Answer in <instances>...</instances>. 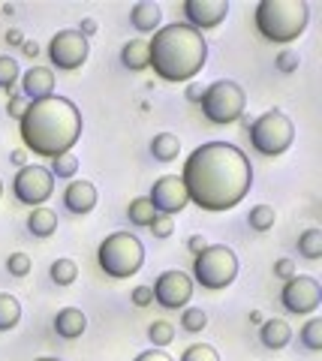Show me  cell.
<instances>
[{
    "label": "cell",
    "mask_w": 322,
    "mask_h": 361,
    "mask_svg": "<svg viewBox=\"0 0 322 361\" xmlns=\"http://www.w3.org/2000/svg\"><path fill=\"white\" fill-rule=\"evenodd\" d=\"M181 184L187 199L208 214H223L241 205L253 187V166L247 154L229 142H208L184 160Z\"/></svg>",
    "instance_id": "obj_1"
},
{
    "label": "cell",
    "mask_w": 322,
    "mask_h": 361,
    "mask_svg": "<svg viewBox=\"0 0 322 361\" xmlns=\"http://www.w3.org/2000/svg\"><path fill=\"white\" fill-rule=\"evenodd\" d=\"M85 329H87V316L79 307H63L54 316V331H58V337H63V341L82 337Z\"/></svg>",
    "instance_id": "obj_18"
},
{
    "label": "cell",
    "mask_w": 322,
    "mask_h": 361,
    "mask_svg": "<svg viewBox=\"0 0 322 361\" xmlns=\"http://www.w3.org/2000/svg\"><path fill=\"white\" fill-rule=\"evenodd\" d=\"M181 154V139L172 133H157L151 139V157L154 160H160V163H172L175 157Z\"/></svg>",
    "instance_id": "obj_22"
},
{
    "label": "cell",
    "mask_w": 322,
    "mask_h": 361,
    "mask_svg": "<svg viewBox=\"0 0 322 361\" xmlns=\"http://www.w3.org/2000/svg\"><path fill=\"white\" fill-rule=\"evenodd\" d=\"M148 202L151 208L160 214V217H172V214H181L187 205H190V199H187V190L181 184V178L178 175H163L154 180L151 193H148Z\"/></svg>",
    "instance_id": "obj_13"
},
{
    "label": "cell",
    "mask_w": 322,
    "mask_h": 361,
    "mask_svg": "<svg viewBox=\"0 0 322 361\" xmlns=\"http://www.w3.org/2000/svg\"><path fill=\"white\" fill-rule=\"evenodd\" d=\"M21 322V304L16 295L0 292V331H13Z\"/></svg>",
    "instance_id": "obj_23"
},
{
    "label": "cell",
    "mask_w": 322,
    "mask_h": 361,
    "mask_svg": "<svg viewBox=\"0 0 322 361\" xmlns=\"http://www.w3.org/2000/svg\"><path fill=\"white\" fill-rule=\"evenodd\" d=\"M274 277H280L283 283H286V280H292L295 277V265L290 262V259H277V262H274Z\"/></svg>",
    "instance_id": "obj_39"
},
{
    "label": "cell",
    "mask_w": 322,
    "mask_h": 361,
    "mask_svg": "<svg viewBox=\"0 0 322 361\" xmlns=\"http://www.w3.org/2000/svg\"><path fill=\"white\" fill-rule=\"evenodd\" d=\"M127 217L132 226H142V229H148V226L157 220V211L151 208V202L148 196H139V199H132L130 202V208H127Z\"/></svg>",
    "instance_id": "obj_24"
},
{
    "label": "cell",
    "mask_w": 322,
    "mask_h": 361,
    "mask_svg": "<svg viewBox=\"0 0 322 361\" xmlns=\"http://www.w3.org/2000/svg\"><path fill=\"white\" fill-rule=\"evenodd\" d=\"M205 247H208V241L202 238V235H193V238H190V250H193V256H199V253L205 250Z\"/></svg>",
    "instance_id": "obj_43"
},
{
    "label": "cell",
    "mask_w": 322,
    "mask_h": 361,
    "mask_svg": "<svg viewBox=\"0 0 322 361\" xmlns=\"http://www.w3.org/2000/svg\"><path fill=\"white\" fill-rule=\"evenodd\" d=\"M178 361H220V353L211 343H193L184 349Z\"/></svg>",
    "instance_id": "obj_33"
},
{
    "label": "cell",
    "mask_w": 322,
    "mask_h": 361,
    "mask_svg": "<svg viewBox=\"0 0 322 361\" xmlns=\"http://www.w3.org/2000/svg\"><path fill=\"white\" fill-rule=\"evenodd\" d=\"M208 61V42L199 30L187 25H166L148 42V70L163 82H193Z\"/></svg>",
    "instance_id": "obj_3"
},
{
    "label": "cell",
    "mask_w": 322,
    "mask_h": 361,
    "mask_svg": "<svg viewBox=\"0 0 322 361\" xmlns=\"http://www.w3.org/2000/svg\"><path fill=\"white\" fill-rule=\"evenodd\" d=\"M120 63L132 73L148 70V42L145 39H130L124 49H120Z\"/></svg>",
    "instance_id": "obj_21"
},
{
    "label": "cell",
    "mask_w": 322,
    "mask_h": 361,
    "mask_svg": "<svg viewBox=\"0 0 322 361\" xmlns=\"http://www.w3.org/2000/svg\"><path fill=\"white\" fill-rule=\"evenodd\" d=\"M6 271H9L13 277H27V274H30V256H27V253H9Z\"/></svg>",
    "instance_id": "obj_34"
},
{
    "label": "cell",
    "mask_w": 322,
    "mask_h": 361,
    "mask_svg": "<svg viewBox=\"0 0 322 361\" xmlns=\"http://www.w3.org/2000/svg\"><path fill=\"white\" fill-rule=\"evenodd\" d=\"M247 223H250L253 232H268L277 223V211L271 205H253L250 214H247Z\"/></svg>",
    "instance_id": "obj_27"
},
{
    "label": "cell",
    "mask_w": 322,
    "mask_h": 361,
    "mask_svg": "<svg viewBox=\"0 0 322 361\" xmlns=\"http://www.w3.org/2000/svg\"><path fill=\"white\" fill-rule=\"evenodd\" d=\"M18 133L25 151L54 160L61 154H70L82 139V111L66 97H46L25 109Z\"/></svg>",
    "instance_id": "obj_2"
},
{
    "label": "cell",
    "mask_w": 322,
    "mask_h": 361,
    "mask_svg": "<svg viewBox=\"0 0 322 361\" xmlns=\"http://www.w3.org/2000/svg\"><path fill=\"white\" fill-rule=\"evenodd\" d=\"M280 304L286 307V313H295V316L316 313L319 304H322L319 280L304 277V274H295L292 280H286L283 289H280Z\"/></svg>",
    "instance_id": "obj_11"
},
{
    "label": "cell",
    "mask_w": 322,
    "mask_h": 361,
    "mask_svg": "<svg viewBox=\"0 0 322 361\" xmlns=\"http://www.w3.org/2000/svg\"><path fill=\"white\" fill-rule=\"evenodd\" d=\"M202 111L211 123H235L241 115H244V106H247V94L238 82H229V78H220V82L208 85L205 94H202Z\"/></svg>",
    "instance_id": "obj_8"
},
{
    "label": "cell",
    "mask_w": 322,
    "mask_h": 361,
    "mask_svg": "<svg viewBox=\"0 0 322 361\" xmlns=\"http://www.w3.org/2000/svg\"><path fill=\"white\" fill-rule=\"evenodd\" d=\"M6 39H9V42H21V33H18V30H9Z\"/></svg>",
    "instance_id": "obj_46"
},
{
    "label": "cell",
    "mask_w": 322,
    "mask_h": 361,
    "mask_svg": "<svg viewBox=\"0 0 322 361\" xmlns=\"http://www.w3.org/2000/svg\"><path fill=\"white\" fill-rule=\"evenodd\" d=\"M205 325H208V313L202 307H184V313H181V329L187 334L205 331Z\"/></svg>",
    "instance_id": "obj_30"
},
{
    "label": "cell",
    "mask_w": 322,
    "mask_h": 361,
    "mask_svg": "<svg viewBox=\"0 0 322 361\" xmlns=\"http://www.w3.org/2000/svg\"><path fill=\"white\" fill-rule=\"evenodd\" d=\"M298 256L310 259V262L322 259V229H304L298 235Z\"/></svg>",
    "instance_id": "obj_25"
},
{
    "label": "cell",
    "mask_w": 322,
    "mask_h": 361,
    "mask_svg": "<svg viewBox=\"0 0 322 361\" xmlns=\"http://www.w3.org/2000/svg\"><path fill=\"white\" fill-rule=\"evenodd\" d=\"M259 337H262V346L265 349H274V353H277V349L290 346L292 329H290V322H286V319H268V322H262Z\"/></svg>",
    "instance_id": "obj_19"
},
{
    "label": "cell",
    "mask_w": 322,
    "mask_h": 361,
    "mask_svg": "<svg viewBox=\"0 0 322 361\" xmlns=\"http://www.w3.org/2000/svg\"><path fill=\"white\" fill-rule=\"evenodd\" d=\"M13 193L21 205H30V208H42L54 193V178L46 166H21L18 175L13 178Z\"/></svg>",
    "instance_id": "obj_9"
},
{
    "label": "cell",
    "mask_w": 322,
    "mask_h": 361,
    "mask_svg": "<svg viewBox=\"0 0 322 361\" xmlns=\"http://www.w3.org/2000/svg\"><path fill=\"white\" fill-rule=\"evenodd\" d=\"M13 163H16V166H27V151H25V148L13 151Z\"/></svg>",
    "instance_id": "obj_45"
},
{
    "label": "cell",
    "mask_w": 322,
    "mask_h": 361,
    "mask_svg": "<svg viewBox=\"0 0 322 361\" xmlns=\"http://www.w3.org/2000/svg\"><path fill=\"white\" fill-rule=\"evenodd\" d=\"M202 94H205V87L199 82H190V85H187V90H184V97L190 99V103H202Z\"/></svg>",
    "instance_id": "obj_41"
},
{
    "label": "cell",
    "mask_w": 322,
    "mask_h": 361,
    "mask_svg": "<svg viewBox=\"0 0 322 361\" xmlns=\"http://www.w3.org/2000/svg\"><path fill=\"white\" fill-rule=\"evenodd\" d=\"M302 343L307 349H314V353H319L322 349V319L319 316H310V319L304 322V329H302Z\"/></svg>",
    "instance_id": "obj_31"
},
{
    "label": "cell",
    "mask_w": 322,
    "mask_h": 361,
    "mask_svg": "<svg viewBox=\"0 0 322 361\" xmlns=\"http://www.w3.org/2000/svg\"><path fill=\"white\" fill-rule=\"evenodd\" d=\"M0 196H4V180H0Z\"/></svg>",
    "instance_id": "obj_48"
},
{
    "label": "cell",
    "mask_w": 322,
    "mask_h": 361,
    "mask_svg": "<svg viewBox=\"0 0 322 361\" xmlns=\"http://www.w3.org/2000/svg\"><path fill=\"white\" fill-rule=\"evenodd\" d=\"M184 13V25L193 30H214L223 25V18L229 16V0H184L181 6Z\"/></svg>",
    "instance_id": "obj_14"
},
{
    "label": "cell",
    "mask_w": 322,
    "mask_h": 361,
    "mask_svg": "<svg viewBox=\"0 0 322 361\" xmlns=\"http://www.w3.org/2000/svg\"><path fill=\"white\" fill-rule=\"evenodd\" d=\"M49 277L58 286H73L75 277H79V265H75L73 259H54L51 268H49Z\"/></svg>",
    "instance_id": "obj_26"
},
{
    "label": "cell",
    "mask_w": 322,
    "mask_h": 361,
    "mask_svg": "<svg viewBox=\"0 0 322 361\" xmlns=\"http://www.w3.org/2000/svg\"><path fill=\"white\" fill-rule=\"evenodd\" d=\"M21 51H25L27 58H37V54H39V45H37V42H21Z\"/></svg>",
    "instance_id": "obj_44"
},
{
    "label": "cell",
    "mask_w": 322,
    "mask_h": 361,
    "mask_svg": "<svg viewBox=\"0 0 322 361\" xmlns=\"http://www.w3.org/2000/svg\"><path fill=\"white\" fill-rule=\"evenodd\" d=\"M247 133H250L253 151L262 157H280L290 151L295 142V123L286 118L280 109H268L265 115H259L247 127Z\"/></svg>",
    "instance_id": "obj_7"
},
{
    "label": "cell",
    "mask_w": 322,
    "mask_h": 361,
    "mask_svg": "<svg viewBox=\"0 0 322 361\" xmlns=\"http://www.w3.org/2000/svg\"><path fill=\"white\" fill-rule=\"evenodd\" d=\"M160 21H163L160 4H154V0H139V4H132V9H130V25L136 27L139 33H157L160 30Z\"/></svg>",
    "instance_id": "obj_17"
},
{
    "label": "cell",
    "mask_w": 322,
    "mask_h": 361,
    "mask_svg": "<svg viewBox=\"0 0 322 361\" xmlns=\"http://www.w3.org/2000/svg\"><path fill=\"white\" fill-rule=\"evenodd\" d=\"M18 78H21V70H18L16 58H9V54H0V87L13 90Z\"/></svg>",
    "instance_id": "obj_32"
},
{
    "label": "cell",
    "mask_w": 322,
    "mask_h": 361,
    "mask_svg": "<svg viewBox=\"0 0 322 361\" xmlns=\"http://www.w3.org/2000/svg\"><path fill=\"white\" fill-rule=\"evenodd\" d=\"M148 341L154 343V349H163L175 341V325L169 319H154L148 325Z\"/></svg>",
    "instance_id": "obj_28"
},
{
    "label": "cell",
    "mask_w": 322,
    "mask_h": 361,
    "mask_svg": "<svg viewBox=\"0 0 322 361\" xmlns=\"http://www.w3.org/2000/svg\"><path fill=\"white\" fill-rule=\"evenodd\" d=\"M49 63L54 66V70L61 73H75L82 70L87 54H91V45H87V39L82 37L79 30H58L49 42Z\"/></svg>",
    "instance_id": "obj_10"
},
{
    "label": "cell",
    "mask_w": 322,
    "mask_h": 361,
    "mask_svg": "<svg viewBox=\"0 0 322 361\" xmlns=\"http://www.w3.org/2000/svg\"><path fill=\"white\" fill-rule=\"evenodd\" d=\"M259 37L274 45L295 42L310 25V6L304 0H259L253 13Z\"/></svg>",
    "instance_id": "obj_4"
},
{
    "label": "cell",
    "mask_w": 322,
    "mask_h": 361,
    "mask_svg": "<svg viewBox=\"0 0 322 361\" xmlns=\"http://www.w3.org/2000/svg\"><path fill=\"white\" fill-rule=\"evenodd\" d=\"M30 103L21 94H16V97H9V106H6V111H9V118H16V121H21V115H25V109H27Z\"/></svg>",
    "instance_id": "obj_38"
},
{
    "label": "cell",
    "mask_w": 322,
    "mask_h": 361,
    "mask_svg": "<svg viewBox=\"0 0 322 361\" xmlns=\"http://www.w3.org/2000/svg\"><path fill=\"white\" fill-rule=\"evenodd\" d=\"M63 208L75 214V217H85L97 208V187L91 180H70L63 190Z\"/></svg>",
    "instance_id": "obj_16"
},
{
    "label": "cell",
    "mask_w": 322,
    "mask_h": 361,
    "mask_svg": "<svg viewBox=\"0 0 322 361\" xmlns=\"http://www.w3.org/2000/svg\"><path fill=\"white\" fill-rule=\"evenodd\" d=\"M238 277V256L226 244H208L202 253L193 259V283L202 289H226Z\"/></svg>",
    "instance_id": "obj_6"
},
{
    "label": "cell",
    "mask_w": 322,
    "mask_h": 361,
    "mask_svg": "<svg viewBox=\"0 0 322 361\" xmlns=\"http://www.w3.org/2000/svg\"><path fill=\"white\" fill-rule=\"evenodd\" d=\"M79 33H82L85 39H87V37H94V33H97V21H94V18H82V25H79Z\"/></svg>",
    "instance_id": "obj_42"
},
{
    "label": "cell",
    "mask_w": 322,
    "mask_h": 361,
    "mask_svg": "<svg viewBox=\"0 0 322 361\" xmlns=\"http://www.w3.org/2000/svg\"><path fill=\"white\" fill-rule=\"evenodd\" d=\"M33 361H61V358H51V355H42V358H33Z\"/></svg>",
    "instance_id": "obj_47"
},
{
    "label": "cell",
    "mask_w": 322,
    "mask_h": 361,
    "mask_svg": "<svg viewBox=\"0 0 322 361\" xmlns=\"http://www.w3.org/2000/svg\"><path fill=\"white\" fill-rule=\"evenodd\" d=\"M277 70H280V73H295L298 70V54L292 51V49H283L280 54H277Z\"/></svg>",
    "instance_id": "obj_36"
},
{
    "label": "cell",
    "mask_w": 322,
    "mask_h": 361,
    "mask_svg": "<svg viewBox=\"0 0 322 361\" xmlns=\"http://www.w3.org/2000/svg\"><path fill=\"white\" fill-rule=\"evenodd\" d=\"M148 229L154 232V238L163 241V238H169V235L175 232V220H172V217H160V214H157V220H154Z\"/></svg>",
    "instance_id": "obj_35"
},
{
    "label": "cell",
    "mask_w": 322,
    "mask_h": 361,
    "mask_svg": "<svg viewBox=\"0 0 322 361\" xmlns=\"http://www.w3.org/2000/svg\"><path fill=\"white\" fill-rule=\"evenodd\" d=\"M136 361H175V358L166 355L163 349H154V346H151V349H145V353H139Z\"/></svg>",
    "instance_id": "obj_40"
},
{
    "label": "cell",
    "mask_w": 322,
    "mask_h": 361,
    "mask_svg": "<svg viewBox=\"0 0 322 361\" xmlns=\"http://www.w3.org/2000/svg\"><path fill=\"white\" fill-rule=\"evenodd\" d=\"M154 301L166 310H184L193 298V280L184 271H163V274L154 280Z\"/></svg>",
    "instance_id": "obj_12"
},
{
    "label": "cell",
    "mask_w": 322,
    "mask_h": 361,
    "mask_svg": "<svg viewBox=\"0 0 322 361\" xmlns=\"http://www.w3.org/2000/svg\"><path fill=\"white\" fill-rule=\"evenodd\" d=\"M145 262V247L132 232H112L106 235L97 250V265L112 280H127L142 271Z\"/></svg>",
    "instance_id": "obj_5"
},
{
    "label": "cell",
    "mask_w": 322,
    "mask_h": 361,
    "mask_svg": "<svg viewBox=\"0 0 322 361\" xmlns=\"http://www.w3.org/2000/svg\"><path fill=\"white\" fill-rule=\"evenodd\" d=\"M130 301L136 304V307H148V304H154V292L151 286H136L130 292Z\"/></svg>",
    "instance_id": "obj_37"
},
{
    "label": "cell",
    "mask_w": 322,
    "mask_h": 361,
    "mask_svg": "<svg viewBox=\"0 0 322 361\" xmlns=\"http://www.w3.org/2000/svg\"><path fill=\"white\" fill-rule=\"evenodd\" d=\"M49 172L51 178H63V180H73L75 172H79V160H75V154H61V157H54L51 166H49Z\"/></svg>",
    "instance_id": "obj_29"
},
{
    "label": "cell",
    "mask_w": 322,
    "mask_h": 361,
    "mask_svg": "<svg viewBox=\"0 0 322 361\" xmlns=\"http://www.w3.org/2000/svg\"><path fill=\"white\" fill-rule=\"evenodd\" d=\"M27 232L33 238H51L58 232V214L49 208H33L27 217Z\"/></svg>",
    "instance_id": "obj_20"
},
{
    "label": "cell",
    "mask_w": 322,
    "mask_h": 361,
    "mask_svg": "<svg viewBox=\"0 0 322 361\" xmlns=\"http://www.w3.org/2000/svg\"><path fill=\"white\" fill-rule=\"evenodd\" d=\"M21 97L27 103H39L46 97H54V73L49 66H30L27 73H21Z\"/></svg>",
    "instance_id": "obj_15"
}]
</instances>
